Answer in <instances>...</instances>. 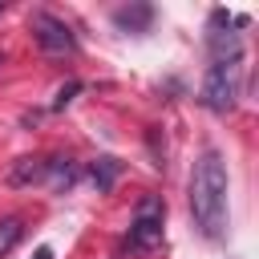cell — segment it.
I'll list each match as a JSON object with an SVG mask.
<instances>
[{
	"label": "cell",
	"instance_id": "6da1fadb",
	"mask_svg": "<svg viewBox=\"0 0 259 259\" xmlns=\"http://www.w3.org/2000/svg\"><path fill=\"white\" fill-rule=\"evenodd\" d=\"M190 210L206 239H223L227 231V166L219 150H202L190 174Z\"/></svg>",
	"mask_w": 259,
	"mask_h": 259
},
{
	"label": "cell",
	"instance_id": "7a4b0ae2",
	"mask_svg": "<svg viewBox=\"0 0 259 259\" xmlns=\"http://www.w3.org/2000/svg\"><path fill=\"white\" fill-rule=\"evenodd\" d=\"M239 85H243V81H239V65H219V61H210L198 97H202V105H206L210 113H231L235 101H239Z\"/></svg>",
	"mask_w": 259,
	"mask_h": 259
},
{
	"label": "cell",
	"instance_id": "3957f363",
	"mask_svg": "<svg viewBox=\"0 0 259 259\" xmlns=\"http://www.w3.org/2000/svg\"><path fill=\"white\" fill-rule=\"evenodd\" d=\"M162 198L158 194H146L134 210V227H130V247L134 251H158L162 247Z\"/></svg>",
	"mask_w": 259,
	"mask_h": 259
},
{
	"label": "cell",
	"instance_id": "277c9868",
	"mask_svg": "<svg viewBox=\"0 0 259 259\" xmlns=\"http://www.w3.org/2000/svg\"><path fill=\"white\" fill-rule=\"evenodd\" d=\"M28 28H32V40H36L49 57H69V53L77 49L73 28H69L65 20H57L53 12H32V16H28Z\"/></svg>",
	"mask_w": 259,
	"mask_h": 259
},
{
	"label": "cell",
	"instance_id": "5b68a950",
	"mask_svg": "<svg viewBox=\"0 0 259 259\" xmlns=\"http://www.w3.org/2000/svg\"><path fill=\"white\" fill-rule=\"evenodd\" d=\"M227 24H231V16H227L223 8L210 12L206 49H210V61H219V65H239V61H243V40H239V32H227Z\"/></svg>",
	"mask_w": 259,
	"mask_h": 259
},
{
	"label": "cell",
	"instance_id": "8992f818",
	"mask_svg": "<svg viewBox=\"0 0 259 259\" xmlns=\"http://www.w3.org/2000/svg\"><path fill=\"white\" fill-rule=\"evenodd\" d=\"M45 158H16L12 170H8V186H32V182H45Z\"/></svg>",
	"mask_w": 259,
	"mask_h": 259
},
{
	"label": "cell",
	"instance_id": "52a82bcc",
	"mask_svg": "<svg viewBox=\"0 0 259 259\" xmlns=\"http://www.w3.org/2000/svg\"><path fill=\"white\" fill-rule=\"evenodd\" d=\"M150 20H154V8L150 4H134V8H117L113 12V24L125 28V32H146Z\"/></svg>",
	"mask_w": 259,
	"mask_h": 259
},
{
	"label": "cell",
	"instance_id": "ba28073f",
	"mask_svg": "<svg viewBox=\"0 0 259 259\" xmlns=\"http://www.w3.org/2000/svg\"><path fill=\"white\" fill-rule=\"evenodd\" d=\"M45 182H49V190H69L73 182H77V166L69 162V158H53L49 166H45Z\"/></svg>",
	"mask_w": 259,
	"mask_h": 259
},
{
	"label": "cell",
	"instance_id": "9c48e42d",
	"mask_svg": "<svg viewBox=\"0 0 259 259\" xmlns=\"http://www.w3.org/2000/svg\"><path fill=\"white\" fill-rule=\"evenodd\" d=\"M117 170H121V162H117V158H97V162H93V182H97V190H101V194H105V190H113Z\"/></svg>",
	"mask_w": 259,
	"mask_h": 259
},
{
	"label": "cell",
	"instance_id": "30bf717a",
	"mask_svg": "<svg viewBox=\"0 0 259 259\" xmlns=\"http://www.w3.org/2000/svg\"><path fill=\"white\" fill-rule=\"evenodd\" d=\"M24 235V223L20 219H0V255H8Z\"/></svg>",
	"mask_w": 259,
	"mask_h": 259
},
{
	"label": "cell",
	"instance_id": "8fae6325",
	"mask_svg": "<svg viewBox=\"0 0 259 259\" xmlns=\"http://www.w3.org/2000/svg\"><path fill=\"white\" fill-rule=\"evenodd\" d=\"M77 89H81V81H65V85L57 89V101H53V109H65V105L73 101V93H77Z\"/></svg>",
	"mask_w": 259,
	"mask_h": 259
},
{
	"label": "cell",
	"instance_id": "7c38bea8",
	"mask_svg": "<svg viewBox=\"0 0 259 259\" xmlns=\"http://www.w3.org/2000/svg\"><path fill=\"white\" fill-rule=\"evenodd\" d=\"M32 259H53V251H49V247H36V255H32Z\"/></svg>",
	"mask_w": 259,
	"mask_h": 259
},
{
	"label": "cell",
	"instance_id": "4fadbf2b",
	"mask_svg": "<svg viewBox=\"0 0 259 259\" xmlns=\"http://www.w3.org/2000/svg\"><path fill=\"white\" fill-rule=\"evenodd\" d=\"M0 12H4V4H0Z\"/></svg>",
	"mask_w": 259,
	"mask_h": 259
}]
</instances>
